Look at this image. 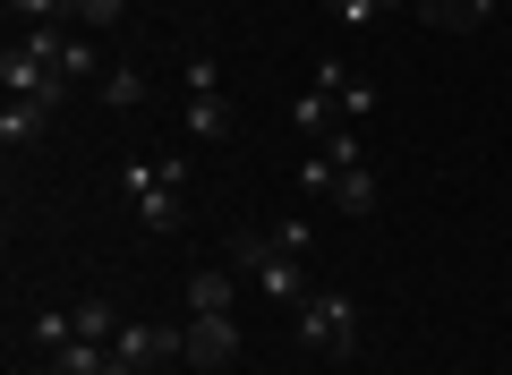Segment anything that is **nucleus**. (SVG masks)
<instances>
[{
	"mask_svg": "<svg viewBox=\"0 0 512 375\" xmlns=\"http://www.w3.org/2000/svg\"><path fill=\"white\" fill-rule=\"evenodd\" d=\"M222 265L248 273V282L265 290L274 307H299V299H308V273H299V256H291V248H274V231H231Z\"/></svg>",
	"mask_w": 512,
	"mask_h": 375,
	"instance_id": "obj_1",
	"label": "nucleus"
},
{
	"mask_svg": "<svg viewBox=\"0 0 512 375\" xmlns=\"http://www.w3.org/2000/svg\"><path fill=\"white\" fill-rule=\"evenodd\" d=\"M291 333L308 341V350H325V358H359V307H350L342 290H308V299L291 307Z\"/></svg>",
	"mask_w": 512,
	"mask_h": 375,
	"instance_id": "obj_2",
	"label": "nucleus"
},
{
	"mask_svg": "<svg viewBox=\"0 0 512 375\" xmlns=\"http://www.w3.org/2000/svg\"><path fill=\"white\" fill-rule=\"evenodd\" d=\"M180 128L197 145H222L231 137V94H222V77H214V60L205 52H188V103H180Z\"/></svg>",
	"mask_w": 512,
	"mask_h": 375,
	"instance_id": "obj_3",
	"label": "nucleus"
},
{
	"mask_svg": "<svg viewBox=\"0 0 512 375\" xmlns=\"http://www.w3.org/2000/svg\"><path fill=\"white\" fill-rule=\"evenodd\" d=\"M0 86H9V94H35V103H52V111L69 103V77L52 69V52H43L35 35H18L9 52H0Z\"/></svg>",
	"mask_w": 512,
	"mask_h": 375,
	"instance_id": "obj_4",
	"label": "nucleus"
},
{
	"mask_svg": "<svg viewBox=\"0 0 512 375\" xmlns=\"http://www.w3.org/2000/svg\"><path fill=\"white\" fill-rule=\"evenodd\" d=\"M120 188H128V214L146 222V231H180V188L163 179V162H128Z\"/></svg>",
	"mask_w": 512,
	"mask_h": 375,
	"instance_id": "obj_5",
	"label": "nucleus"
},
{
	"mask_svg": "<svg viewBox=\"0 0 512 375\" xmlns=\"http://www.w3.org/2000/svg\"><path fill=\"white\" fill-rule=\"evenodd\" d=\"M111 358H128V367L188 358V324H120V333H111Z\"/></svg>",
	"mask_w": 512,
	"mask_h": 375,
	"instance_id": "obj_6",
	"label": "nucleus"
},
{
	"mask_svg": "<svg viewBox=\"0 0 512 375\" xmlns=\"http://www.w3.org/2000/svg\"><path fill=\"white\" fill-rule=\"evenodd\" d=\"M231 358H239V324L231 316H188V367L214 375V367H231Z\"/></svg>",
	"mask_w": 512,
	"mask_h": 375,
	"instance_id": "obj_7",
	"label": "nucleus"
},
{
	"mask_svg": "<svg viewBox=\"0 0 512 375\" xmlns=\"http://www.w3.org/2000/svg\"><path fill=\"white\" fill-rule=\"evenodd\" d=\"M316 94H325V103L342 111V128H350V120H367V111H376V86H367L359 69H342V60H325V69H316Z\"/></svg>",
	"mask_w": 512,
	"mask_h": 375,
	"instance_id": "obj_8",
	"label": "nucleus"
},
{
	"mask_svg": "<svg viewBox=\"0 0 512 375\" xmlns=\"http://www.w3.org/2000/svg\"><path fill=\"white\" fill-rule=\"evenodd\" d=\"M43 128H52V103H35V94H9V103H0V145H9V154H26Z\"/></svg>",
	"mask_w": 512,
	"mask_h": 375,
	"instance_id": "obj_9",
	"label": "nucleus"
},
{
	"mask_svg": "<svg viewBox=\"0 0 512 375\" xmlns=\"http://www.w3.org/2000/svg\"><path fill=\"white\" fill-rule=\"evenodd\" d=\"M376 197H384V188H376V171H367V162H350V171L342 179H333V214H350V222H367V214H376Z\"/></svg>",
	"mask_w": 512,
	"mask_h": 375,
	"instance_id": "obj_10",
	"label": "nucleus"
},
{
	"mask_svg": "<svg viewBox=\"0 0 512 375\" xmlns=\"http://www.w3.org/2000/svg\"><path fill=\"white\" fill-rule=\"evenodd\" d=\"M231 265H197L188 273V316H231Z\"/></svg>",
	"mask_w": 512,
	"mask_h": 375,
	"instance_id": "obj_11",
	"label": "nucleus"
},
{
	"mask_svg": "<svg viewBox=\"0 0 512 375\" xmlns=\"http://www.w3.org/2000/svg\"><path fill=\"white\" fill-rule=\"evenodd\" d=\"M120 358H111V341H69V350L43 358V375H111Z\"/></svg>",
	"mask_w": 512,
	"mask_h": 375,
	"instance_id": "obj_12",
	"label": "nucleus"
},
{
	"mask_svg": "<svg viewBox=\"0 0 512 375\" xmlns=\"http://www.w3.org/2000/svg\"><path fill=\"white\" fill-rule=\"evenodd\" d=\"M94 94H103L111 111H137V103H146V69H137V60H111V69L94 77Z\"/></svg>",
	"mask_w": 512,
	"mask_h": 375,
	"instance_id": "obj_13",
	"label": "nucleus"
},
{
	"mask_svg": "<svg viewBox=\"0 0 512 375\" xmlns=\"http://www.w3.org/2000/svg\"><path fill=\"white\" fill-rule=\"evenodd\" d=\"M26 333H35V350H43V358L69 350V341H77V307H43V316H26Z\"/></svg>",
	"mask_w": 512,
	"mask_h": 375,
	"instance_id": "obj_14",
	"label": "nucleus"
},
{
	"mask_svg": "<svg viewBox=\"0 0 512 375\" xmlns=\"http://www.w3.org/2000/svg\"><path fill=\"white\" fill-rule=\"evenodd\" d=\"M291 128H308V137H316V145H325V137H333V128H342V111H333V103H325V94H316V86H308V94H299V103H291Z\"/></svg>",
	"mask_w": 512,
	"mask_h": 375,
	"instance_id": "obj_15",
	"label": "nucleus"
},
{
	"mask_svg": "<svg viewBox=\"0 0 512 375\" xmlns=\"http://www.w3.org/2000/svg\"><path fill=\"white\" fill-rule=\"evenodd\" d=\"M333 179H342V162H333L325 145H316V154L299 162V179H291V188H299V197H316V205H325V197H333Z\"/></svg>",
	"mask_w": 512,
	"mask_h": 375,
	"instance_id": "obj_16",
	"label": "nucleus"
},
{
	"mask_svg": "<svg viewBox=\"0 0 512 375\" xmlns=\"http://www.w3.org/2000/svg\"><path fill=\"white\" fill-rule=\"evenodd\" d=\"M120 307H111V299H86V307H77V341H111V333H120Z\"/></svg>",
	"mask_w": 512,
	"mask_h": 375,
	"instance_id": "obj_17",
	"label": "nucleus"
},
{
	"mask_svg": "<svg viewBox=\"0 0 512 375\" xmlns=\"http://www.w3.org/2000/svg\"><path fill=\"white\" fill-rule=\"evenodd\" d=\"M9 18H26V26H77V9H69V0H9Z\"/></svg>",
	"mask_w": 512,
	"mask_h": 375,
	"instance_id": "obj_18",
	"label": "nucleus"
},
{
	"mask_svg": "<svg viewBox=\"0 0 512 375\" xmlns=\"http://www.w3.org/2000/svg\"><path fill=\"white\" fill-rule=\"evenodd\" d=\"M274 248H291V256H308V248H316V231H308V214H282V222H274Z\"/></svg>",
	"mask_w": 512,
	"mask_h": 375,
	"instance_id": "obj_19",
	"label": "nucleus"
},
{
	"mask_svg": "<svg viewBox=\"0 0 512 375\" xmlns=\"http://www.w3.org/2000/svg\"><path fill=\"white\" fill-rule=\"evenodd\" d=\"M325 9H333V18H342V26H376L384 9H393V0H325Z\"/></svg>",
	"mask_w": 512,
	"mask_h": 375,
	"instance_id": "obj_20",
	"label": "nucleus"
},
{
	"mask_svg": "<svg viewBox=\"0 0 512 375\" xmlns=\"http://www.w3.org/2000/svg\"><path fill=\"white\" fill-rule=\"evenodd\" d=\"M128 0H77V26H120Z\"/></svg>",
	"mask_w": 512,
	"mask_h": 375,
	"instance_id": "obj_21",
	"label": "nucleus"
},
{
	"mask_svg": "<svg viewBox=\"0 0 512 375\" xmlns=\"http://www.w3.org/2000/svg\"><path fill=\"white\" fill-rule=\"evenodd\" d=\"M419 9H427L436 26H461V0H419Z\"/></svg>",
	"mask_w": 512,
	"mask_h": 375,
	"instance_id": "obj_22",
	"label": "nucleus"
},
{
	"mask_svg": "<svg viewBox=\"0 0 512 375\" xmlns=\"http://www.w3.org/2000/svg\"><path fill=\"white\" fill-rule=\"evenodd\" d=\"M111 375H154V367H128V358H120V367H111Z\"/></svg>",
	"mask_w": 512,
	"mask_h": 375,
	"instance_id": "obj_23",
	"label": "nucleus"
}]
</instances>
